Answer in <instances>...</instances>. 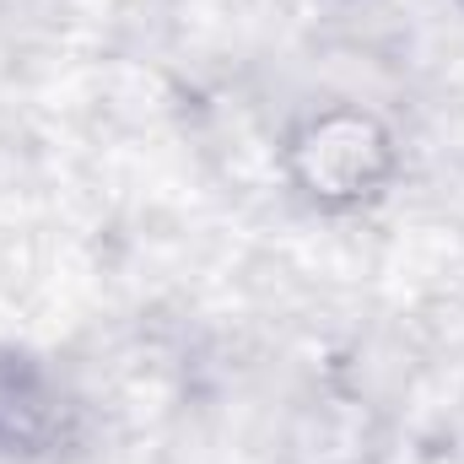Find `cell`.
Wrapping results in <instances>:
<instances>
[{"mask_svg": "<svg viewBox=\"0 0 464 464\" xmlns=\"http://www.w3.org/2000/svg\"><path fill=\"white\" fill-rule=\"evenodd\" d=\"M286 189L324 217H351L378 206L400 179L394 130L362 103H324L308 109L281 140Z\"/></svg>", "mask_w": 464, "mask_h": 464, "instance_id": "obj_1", "label": "cell"}, {"mask_svg": "<svg viewBox=\"0 0 464 464\" xmlns=\"http://www.w3.org/2000/svg\"><path fill=\"white\" fill-rule=\"evenodd\" d=\"M65 394L60 383L27 362V356H0V454H38L65 438Z\"/></svg>", "mask_w": 464, "mask_h": 464, "instance_id": "obj_3", "label": "cell"}, {"mask_svg": "<svg viewBox=\"0 0 464 464\" xmlns=\"http://www.w3.org/2000/svg\"><path fill=\"white\" fill-rule=\"evenodd\" d=\"M383 454H389V427L378 405L346 383L308 389L281 427L286 464H383Z\"/></svg>", "mask_w": 464, "mask_h": 464, "instance_id": "obj_2", "label": "cell"}]
</instances>
